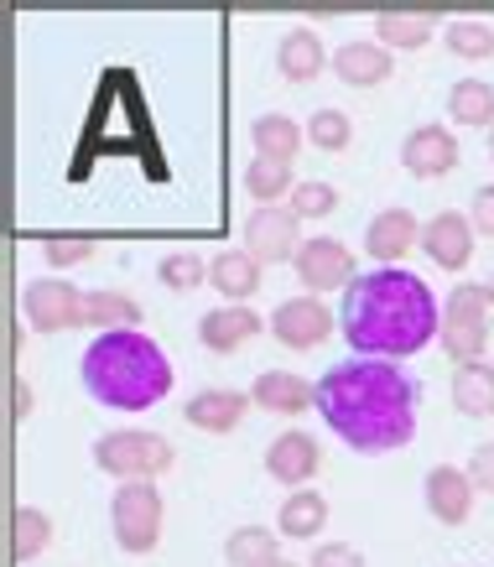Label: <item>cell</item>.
<instances>
[{"label": "cell", "mask_w": 494, "mask_h": 567, "mask_svg": "<svg viewBox=\"0 0 494 567\" xmlns=\"http://www.w3.org/2000/svg\"><path fill=\"white\" fill-rule=\"evenodd\" d=\"M307 567H364V557H359L349 542H318L312 547V563Z\"/></svg>", "instance_id": "obj_36"}, {"label": "cell", "mask_w": 494, "mask_h": 567, "mask_svg": "<svg viewBox=\"0 0 494 567\" xmlns=\"http://www.w3.org/2000/svg\"><path fill=\"white\" fill-rule=\"evenodd\" d=\"M245 193L260 198V208H276V198H291V193H297L291 167L287 162H266V156H256V162L245 167Z\"/></svg>", "instance_id": "obj_29"}, {"label": "cell", "mask_w": 494, "mask_h": 567, "mask_svg": "<svg viewBox=\"0 0 494 567\" xmlns=\"http://www.w3.org/2000/svg\"><path fill=\"white\" fill-rule=\"evenodd\" d=\"M156 276H162V287H172V292H193V287L208 281V260H198L193 250H172V256H162Z\"/></svg>", "instance_id": "obj_31"}, {"label": "cell", "mask_w": 494, "mask_h": 567, "mask_svg": "<svg viewBox=\"0 0 494 567\" xmlns=\"http://www.w3.org/2000/svg\"><path fill=\"white\" fill-rule=\"evenodd\" d=\"M333 73L349 89H375L391 79V52L380 48V42H343L333 52Z\"/></svg>", "instance_id": "obj_20"}, {"label": "cell", "mask_w": 494, "mask_h": 567, "mask_svg": "<svg viewBox=\"0 0 494 567\" xmlns=\"http://www.w3.org/2000/svg\"><path fill=\"white\" fill-rule=\"evenodd\" d=\"M307 141L318 146V152H343L349 141H354V125L343 110H318L312 121H307Z\"/></svg>", "instance_id": "obj_33"}, {"label": "cell", "mask_w": 494, "mask_h": 567, "mask_svg": "<svg viewBox=\"0 0 494 567\" xmlns=\"http://www.w3.org/2000/svg\"><path fill=\"white\" fill-rule=\"evenodd\" d=\"M490 292L484 281H459L447 292V308H443V349L453 364H474L484 360V344H490Z\"/></svg>", "instance_id": "obj_4"}, {"label": "cell", "mask_w": 494, "mask_h": 567, "mask_svg": "<svg viewBox=\"0 0 494 567\" xmlns=\"http://www.w3.org/2000/svg\"><path fill=\"white\" fill-rule=\"evenodd\" d=\"M141 308L115 287H100V292H84V328H100V333H120V328H136Z\"/></svg>", "instance_id": "obj_25"}, {"label": "cell", "mask_w": 494, "mask_h": 567, "mask_svg": "<svg viewBox=\"0 0 494 567\" xmlns=\"http://www.w3.org/2000/svg\"><path fill=\"white\" fill-rule=\"evenodd\" d=\"M323 468V447H318V437H307V432H281L271 447H266V474H271L276 484H287V489H302L312 474Z\"/></svg>", "instance_id": "obj_13"}, {"label": "cell", "mask_w": 494, "mask_h": 567, "mask_svg": "<svg viewBox=\"0 0 494 567\" xmlns=\"http://www.w3.org/2000/svg\"><path fill=\"white\" fill-rule=\"evenodd\" d=\"M416 406H422L416 380L391 360L349 354L318 375V416L333 437H343L354 453H370V458L395 453L416 437Z\"/></svg>", "instance_id": "obj_1"}, {"label": "cell", "mask_w": 494, "mask_h": 567, "mask_svg": "<svg viewBox=\"0 0 494 567\" xmlns=\"http://www.w3.org/2000/svg\"><path fill=\"white\" fill-rule=\"evenodd\" d=\"M469 219H474V235L494 240V183H484V188L474 193V208H469Z\"/></svg>", "instance_id": "obj_38"}, {"label": "cell", "mask_w": 494, "mask_h": 567, "mask_svg": "<svg viewBox=\"0 0 494 567\" xmlns=\"http://www.w3.org/2000/svg\"><path fill=\"white\" fill-rule=\"evenodd\" d=\"M250 406H266V412H281V416H302L318 406V385L302 375H291V370H266V375H256V385H250Z\"/></svg>", "instance_id": "obj_16"}, {"label": "cell", "mask_w": 494, "mask_h": 567, "mask_svg": "<svg viewBox=\"0 0 494 567\" xmlns=\"http://www.w3.org/2000/svg\"><path fill=\"white\" fill-rule=\"evenodd\" d=\"M245 412H250V395L224 391V385H208V391H198L183 406L188 427H198V432H235L245 422Z\"/></svg>", "instance_id": "obj_18"}, {"label": "cell", "mask_w": 494, "mask_h": 567, "mask_svg": "<svg viewBox=\"0 0 494 567\" xmlns=\"http://www.w3.org/2000/svg\"><path fill=\"white\" fill-rule=\"evenodd\" d=\"M443 328L438 297L406 266L359 271L354 287L339 297V333L359 360H406L426 349Z\"/></svg>", "instance_id": "obj_2"}, {"label": "cell", "mask_w": 494, "mask_h": 567, "mask_svg": "<svg viewBox=\"0 0 494 567\" xmlns=\"http://www.w3.org/2000/svg\"><path fill=\"white\" fill-rule=\"evenodd\" d=\"M401 167L411 177H443L459 167V136L447 125H416L406 141H401Z\"/></svg>", "instance_id": "obj_12"}, {"label": "cell", "mask_w": 494, "mask_h": 567, "mask_svg": "<svg viewBox=\"0 0 494 567\" xmlns=\"http://www.w3.org/2000/svg\"><path fill=\"white\" fill-rule=\"evenodd\" d=\"M224 557H229V567L281 563V557H276V532H266V526H239V532H229V542H224Z\"/></svg>", "instance_id": "obj_28"}, {"label": "cell", "mask_w": 494, "mask_h": 567, "mask_svg": "<svg viewBox=\"0 0 494 567\" xmlns=\"http://www.w3.org/2000/svg\"><path fill=\"white\" fill-rule=\"evenodd\" d=\"M110 526H115L120 551H131V557L156 551V542H162V489L152 480L120 484L115 499H110Z\"/></svg>", "instance_id": "obj_6"}, {"label": "cell", "mask_w": 494, "mask_h": 567, "mask_svg": "<svg viewBox=\"0 0 494 567\" xmlns=\"http://www.w3.org/2000/svg\"><path fill=\"white\" fill-rule=\"evenodd\" d=\"M490 156H494V131H490Z\"/></svg>", "instance_id": "obj_42"}, {"label": "cell", "mask_w": 494, "mask_h": 567, "mask_svg": "<svg viewBox=\"0 0 494 567\" xmlns=\"http://www.w3.org/2000/svg\"><path fill=\"white\" fill-rule=\"evenodd\" d=\"M32 412V391H27V385H17V416H27Z\"/></svg>", "instance_id": "obj_39"}, {"label": "cell", "mask_w": 494, "mask_h": 567, "mask_svg": "<svg viewBox=\"0 0 494 567\" xmlns=\"http://www.w3.org/2000/svg\"><path fill=\"white\" fill-rule=\"evenodd\" d=\"M443 42L453 58H463V63L494 58V27H484V21H453V27H443Z\"/></svg>", "instance_id": "obj_30"}, {"label": "cell", "mask_w": 494, "mask_h": 567, "mask_svg": "<svg viewBox=\"0 0 494 567\" xmlns=\"http://www.w3.org/2000/svg\"><path fill=\"white\" fill-rule=\"evenodd\" d=\"M323 526H328V499L318 495V489H291L287 505H281V536L312 542Z\"/></svg>", "instance_id": "obj_26"}, {"label": "cell", "mask_w": 494, "mask_h": 567, "mask_svg": "<svg viewBox=\"0 0 494 567\" xmlns=\"http://www.w3.org/2000/svg\"><path fill=\"white\" fill-rule=\"evenodd\" d=\"M42 256H48V266H58V271H63V266H84L89 256H94V240H89V235H48V240H42Z\"/></svg>", "instance_id": "obj_35"}, {"label": "cell", "mask_w": 494, "mask_h": 567, "mask_svg": "<svg viewBox=\"0 0 494 567\" xmlns=\"http://www.w3.org/2000/svg\"><path fill=\"white\" fill-rule=\"evenodd\" d=\"M94 464L125 484H141V480H156V474L172 468V443L162 432L120 427V432H104L100 443H94Z\"/></svg>", "instance_id": "obj_5"}, {"label": "cell", "mask_w": 494, "mask_h": 567, "mask_svg": "<svg viewBox=\"0 0 494 567\" xmlns=\"http://www.w3.org/2000/svg\"><path fill=\"white\" fill-rule=\"evenodd\" d=\"M250 141H256V156H266V162H287L291 167V156L302 152L307 131L291 121V115H260V121L250 125Z\"/></svg>", "instance_id": "obj_24"}, {"label": "cell", "mask_w": 494, "mask_h": 567, "mask_svg": "<svg viewBox=\"0 0 494 567\" xmlns=\"http://www.w3.org/2000/svg\"><path fill=\"white\" fill-rule=\"evenodd\" d=\"M484 292H490V302H494V276H490V281H484Z\"/></svg>", "instance_id": "obj_40"}, {"label": "cell", "mask_w": 494, "mask_h": 567, "mask_svg": "<svg viewBox=\"0 0 494 567\" xmlns=\"http://www.w3.org/2000/svg\"><path fill=\"white\" fill-rule=\"evenodd\" d=\"M276 333V344L287 349H318L339 328V312H328L318 297H291V302H281V308L271 312V323H266Z\"/></svg>", "instance_id": "obj_10"}, {"label": "cell", "mask_w": 494, "mask_h": 567, "mask_svg": "<svg viewBox=\"0 0 494 567\" xmlns=\"http://www.w3.org/2000/svg\"><path fill=\"white\" fill-rule=\"evenodd\" d=\"M271 567H297V563H287V557H281V563H271Z\"/></svg>", "instance_id": "obj_41"}, {"label": "cell", "mask_w": 494, "mask_h": 567, "mask_svg": "<svg viewBox=\"0 0 494 567\" xmlns=\"http://www.w3.org/2000/svg\"><path fill=\"white\" fill-rule=\"evenodd\" d=\"M291 214L297 219H328L333 208H339V193L328 188V183H297V193H291Z\"/></svg>", "instance_id": "obj_34"}, {"label": "cell", "mask_w": 494, "mask_h": 567, "mask_svg": "<svg viewBox=\"0 0 494 567\" xmlns=\"http://www.w3.org/2000/svg\"><path fill=\"white\" fill-rule=\"evenodd\" d=\"M422 495H426L432 520H443V526H463L469 511H474V480H469V468H453V464L426 468Z\"/></svg>", "instance_id": "obj_14"}, {"label": "cell", "mask_w": 494, "mask_h": 567, "mask_svg": "<svg viewBox=\"0 0 494 567\" xmlns=\"http://www.w3.org/2000/svg\"><path fill=\"white\" fill-rule=\"evenodd\" d=\"M453 406L463 416H494V364L474 360L453 370Z\"/></svg>", "instance_id": "obj_23"}, {"label": "cell", "mask_w": 494, "mask_h": 567, "mask_svg": "<svg viewBox=\"0 0 494 567\" xmlns=\"http://www.w3.org/2000/svg\"><path fill=\"white\" fill-rule=\"evenodd\" d=\"M52 536V520L37 511V505H21L17 511V536H11V547H17V563H32L37 551L48 547Z\"/></svg>", "instance_id": "obj_32"}, {"label": "cell", "mask_w": 494, "mask_h": 567, "mask_svg": "<svg viewBox=\"0 0 494 567\" xmlns=\"http://www.w3.org/2000/svg\"><path fill=\"white\" fill-rule=\"evenodd\" d=\"M438 27H443V17H438V11H416V17H411V11H380V17H375V32H380V48H385V52H395V48H401V52L426 48Z\"/></svg>", "instance_id": "obj_22"}, {"label": "cell", "mask_w": 494, "mask_h": 567, "mask_svg": "<svg viewBox=\"0 0 494 567\" xmlns=\"http://www.w3.org/2000/svg\"><path fill=\"white\" fill-rule=\"evenodd\" d=\"M21 312H27V328H32V333L84 328V292H79L73 281H63V276H42V281H27Z\"/></svg>", "instance_id": "obj_7"}, {"label": "cell", "mask_w": 494, "mask_h": 567, "mask_svg": "<svg viewBox=\"0 0 494 567\" xmlns=\"http://www.w3.org/2000/svg\"><path fill=\"white\" fill-rule=\"evenodd\" d=\"M297 281H302L307 297H323V292H349L354 287V256H349V245L343 240H328V235H318V240H307L302 250H297Z\"/></svg>", "instance_id": "obj_8"}, {"label": "cell", "mask_w": 494, "mask_h": 567, "mask_svg": "<svg viewBox=\"0 0 494 567\" xmlns=\"http://www.w3.org/2000/svg\"><path fill=\"white\" fill-rule=\"evenodd\" d=\"M447 115L459 125H490L494 131V89L484 79H459V84L447 89Z\"/></svg>", "instance_id": "obj_27"}, {"label": "cell", "mask_w": 494, "mask_h": 567, "mask_svg": "<svg viewBox=\"0 0 494 567\" xmlns=\"http://www.w3.org/2000/svg\"><path fill=\"white\" fill-rule=\"evenodd\" d=\"M297 224L302 219H297L291 208H256V214L245 219V250H250L260 266H287L307 245Z\"/></svg>", "instance_id": "obj_9"}, {"label": "cell", "mask_w": 494, "mask_h": 567, "mask_svg": "<svg viewBox=\"0 0 494 567\" xmlns=\"http://www.w3.org/2000/svg\"><path fill=\"white\" fill-rule=\"evenodd\" d=\"M422 256L443 271H463L474 260V219L459 208H443L422 224Z\"/></svg>", "instance_id": "obj_11"}, {"label": "cell", "mask_w": 494, "mask_h": 567, "mask_svg": "<svg viewBox=\"0 0 494 567\" xmlns=\"http://www.w3.org/2000/svg\"><path fill=\"white\" fill-rule=\"evenodd\" d=\"M411 245H422V224H416L411 208H385V214H375L370 229H364V250H370L380 266H401V256H406Z\"/></svg>", "instance_id": "obj_15"}, {"label": "cell", "mask_w": 494, "mask_h": 567, "mask_svg": "<svg viewBox=\"0 0 494 567\" xmlns=\"http://www.w3.org/2000/svg\"><path fill=\"white\" fill-rule=\"evenodd\" d=\"M84 391L110 412H146L172 391L167 349L146 339L141 328L100 333L84 349Z\"/></svg>", "instance_id": "obj_3"}, {"label": "cell", "mask_w": 494, "mask_h": 567, "mask_svg": "<svg viewBox=\"0 0 494 567\" xmlns=\"http://www.w3.org/2000/svg\"><path fill=\"white\" fill-rule=\"evenodd\" d=\"M469 480H474V489L494 495V443H478L474 447V458H469Z\"/></svg>", "instance_id": "obj_37"}, {"label": "cell", "mask_w": 494, "mask_h": 567, "mask_svg": "<svg viewBox=\"0 0 494 567\" xmlns=\"http://www.w3.org/2000/svg\"><path fill=\"white\" fill-rule=\"evenodd\" d=\"M276 63L287 73L291 84H307V79H318L328 69V52H323V37L312 32V27H291L281 37V48H276Z\"/></svg>", "instance_id": "obj_21"}, {"label": "cell", "mask_w": 494, "mask_h": 567, "mask_svg": "<svg viewBox=\"0 0 494 567\" xmlns=\"http://www.w3.org/2000/svg\"><path fill=\"white\" fill-rule=\"evenodd\" d=\"M208 287H219L224 302L245 308L260 292V260L250 250H219V256L208 260Z\"/></svg>", "instance_id": "obj_19"}, {"label": "cell", "mask_w": 494, "mask_h": 567, "mask_svg": "<svg viewBox=\"0 0 494 567\" xmlns=\"http://www.w3.org/2000/svg\"><path fill=\"white\" fill-rule=\"evenodd\" d=\"M260 318L250 308H235V302H224V308L204 312V323H198V339H204L208 354H235V349H245L250 339L260 333Z\"/></svg>", "instance_id": "obj_17"}]
</instances>
